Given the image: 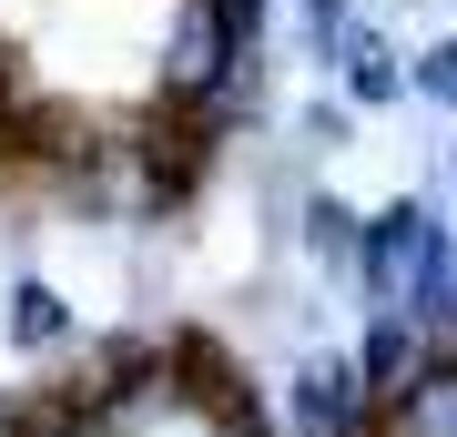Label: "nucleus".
Returning a JSON list of instances; mask_svg holds the SVG:
<instances>
[{
	"instance_id": "f257e3e1",
	"label": "nucleus",
	"mask_w": 457,
	"mask_h": 437,
	"mask_svg": "<svg viewBox=\"0 0 457 437\" xmlns=\"http://www.w3.org/2000/svg\"><path fill=\"white\" fill-rule=\"evenodd\" d=\"M457 285V214L427 194H386L366 204V244H356V295L366 315H427Z\"/></svg>"
},
{
	"instance_id": "f03ea898",
	"label": "nucleus",
	"mask_w": 457,
	"mask_h": 437,
	"mask_svg": "<svg viewBox=\"0 0 457 437\" xmlns=\"http://www.w3.org/2000/svg\"><path fill=\"white\" fill-rule=\"evenodd\" d=\"M285 437H376L386 427V407H376V387L356 376V357L345 346H295L285 376H275V407H264Z\"/></svg>"
},
{
	"instance_id": "7ed1b4c3",
	"label": "nucleus",
	"mask_w": 457,
	"mask_h": 437,
	"mask_svg": "<svg viewBox=\"0 0 457 437\" xmlns=\"http://www.w3.org/2000/svg\"><path fill=\"white\" fill-rule=\"evenodd\" d=\"M122 153H132V183H143V214L163 224V214H183L213 173H224L234 132H213L204 113H163V102H153V122H132Z\"/></svg>"
},
{
	"instance_id": "20e7f679",
	"label": "nucleus",
	"mask_w": 457,
	"mask_h": 437,
	"mask_svg": "<svg viewBox=\"0 0 457 437\" xmlns=\"http://www.w3.org/2000/svg\"><path fill=\"white\" fill-rule=\"evenodd\" d=\"M71 346H82V306H71L41 265H21V275L0 285V357L11 366H62Z\"/></svg>"
},
{
	"instance_id": "39448f33",
	"label": "nucleus",
	"mask_w": 457,
	"mask_h": 437,
	"mask_svg": "<svg viewBox=\"0 0 457 437\" xmlns=\"http://www.w3.org/2000/svg\"><path fill=\"white\" fill-rule=\"evenodd\" d=\"M315 71L336 81L345 113H386V102H407V41H396L386 21H366V11L345 21L326 51H315Z\"/></svg>"
},
{
	"instance_id": "423d86ee",
	"label": "nucleus",
	"mask_w": 457,
	"mask_h": 437,
	"mask_svg": "<svg viewBox=\"0 0 457 437\" xmlns=\"http://www.w3.org/2000/svg\"><path fill=\"white\" fill-rule=\"evenodd\" d=\"M285 234H295V255H305L315 285H356V244H366V204H356V194L305 183V194H295V214H285Z\"/></svg>"
},
{
	"instance_id": "0eeeda50",
	"label": "nucleus",
	"mask_w": 457,
	"mask_h": 437,
	"mask_svg": "<svg viewBox=\"0 0 457 437\" xmlns=\"http://www.w3.org/2000/svg\"><path fill=\"white\" fill-rule=\"evenodd\" d=\"M345 357H356V376L376 387V407H386V397L417 387V366H427V325H417V315H366Z\"/></svg>"
},
{
	"instance_id": "6e6552de",
	"label": "nucleus",
	"mask_w": 457,
	"mask_h": 437,
	"mask_svg": "<svg viewBox=\"0 0 457 437\" xmlns=\"http://www.w3.org/2000/svg\"><path fill=\"white\" fill-rule=\"evenodd\" d=\"M376 437H457V366L447 357H427L417 366V387L407 397H386V427Z\"/></svg>"
},
{
	"instance_id": "1a4fd4ad",
	"label": "nucleus",
	"mask_w": 457,
	"mask_h": 437,
	"mask_svg": "<svg viewBox=\"0 0 457 437\" xmlns=\"http://www.w3.org/2000/svg\"><path fill=\"white\" fill-rule=\"evenodd\" d=\"M407 102H427V113L457 122V31H437V41L407 51Z\"/></svg>"
},
{
	"instance_id": "9d476101",
	"label": "nucleus",
	"mask_w": 457,
	"mask_h": 437,
	"mask_svg": "<svg viewBox=\"0 0 457 437\" xmlns=\"http://www.w3.org/2000/svg\"><path fill=\"white\" fill-rule=\"evenodd\" d=\"M345 143H356V113H345L336 92H315L305 113H295V153H345Z\"/></svg>"
},
{
	"instance_id": "9b49d317",
	"label": "nucleus",
	"mask_w": 457,
	"mask_h": 437,
	"mask_svg": "<svg viewBox=\"0 0 457 437\" xmlns=\"http://www.w3.org/2000/svg\"><path fill=\"white\" fill-rule=\"evenodd\" d=\"M295 11H305V51H326L345 21H356V0H295Z\"/></svg>"
},
{
	"instance_id": "f8f14e48",
	"label": "nucleus",
	"mask_w": 457,
	"mask_h": 437,
	"mask_svg": "<svg viewBox=\"0 0 457 437\" xmlns=\"http://www.w3.org/2000/svg\"><path fill=\"white\" fill-rule=\"evenodd\" d=\"M417 325H427V357H447V366H457V285H447V295H437V306H427Z\"/></svg>"
},
{
	"instance_id": "ddd939ff",
	"label": "nucleus",
	"mask_w": 457,
	"mask_h": 437,
	"mask_svg": "<svg viewBox=\"0 0 457 437\" xmlns=\"http://www.w3.org/2000/svg\"><path fill=\"white\" fill-rule=\"evenodd\" d=\"M204 437H285V427H275V417H264V407H234V417H213Z\"/></svg>"
},
{
	"instance_id": "4468645a",
	"label": "nucleus",
	"mask_w": 457,
	"mask_h": 437,
	"mask_svg": "<svg viewBox=\"0 0 457 437\" xmlns=\"http://www.w3.org/2000/svg\"><path fill=\"white\" fill-rule=\"evenodd\" d=\"M437 153H447V204H457V132H447V143H437Z\"/></svg>"
}]
</instances>
